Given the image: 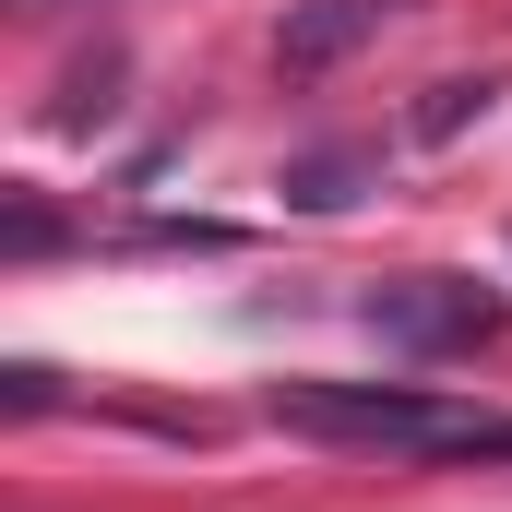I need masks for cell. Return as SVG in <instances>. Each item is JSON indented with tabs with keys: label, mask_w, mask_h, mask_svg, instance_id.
I'll use <instances>...</instances> for the list:
<instances>
[{
	"label": "cell",
	"mask_w": 512,
	"mask_h": 512,
	"mask_svg": "<svg viewBox=\"0 0 512 512\" xmlns=\"http://www.w3.org/2000/svg\"><path fill=\"white\" fill-rule=\"evenodd\" d=\"M370 24H382V0H322V12H298V24L274 36V60H286V72H322V60H346Z\"/></svg>",
	"instance_id": "3957f363"
},
{
	"label": "cell",
	"mask_w": 512,
	"mask_h": 512,
	"mask_svg": "<svg viewBox=\"0 0 512 512\" xmlns=\"http://www.w3.org/2000/svg\"><path fill=\"white\" fill-rule=\"evenodd\" d=\"M274 429L346 441V453H393V465H477L489 405H453L429 382H274Z\"/></svg>",
	"instance_id": "6da1fadb"
},
{
	"label": "cell",
	"mask_w": 512,
	"mask_h": 512,
	"mask_svg": "<svg viewBox=\"0 0 512 512\" xmlns=\"http://www.w3.org/2000/svg\"><path fill=\"white\" fill-rule=\"evenodd\" d=\"M358 322H370L382 346H405V358H465V346L501 334V298L465 286V274H405V286H370V298H358Z\"/></svg>",
	"instance_id": "7a4b0ae2"
},
{
	"label": "cell",
	"mask_w": 512,
	"mask_h": 512,
	"mask_svg": "<svg viewBox=\"0 0 512 512\" xmlns=\"http://www.w3.org/2000/svg\"><path fill=\"white\" fill-rule=\"evenodd\" d=\"M489 96H501V84H441V96H429V120H417V131H465L477 108H489Z\"/></svg>",
	"instance_id": "5b68a950"
},
{
	"label": "cell",
	"mask_w": 512,
	"mask_h": 512,
	"mask_svg": "<svg viewBox=\"0 0 512 512\" xmlns=\"http://www.w3.org/2000/svg\"><path fill=\"white\" fill-rule=\"evenodd\" d=\"M346 179H358V155H298V167H286V203H310V215H334V203H358Z\"/></svg>",
	"instance_id": "277c9868"
}]
</instances>
